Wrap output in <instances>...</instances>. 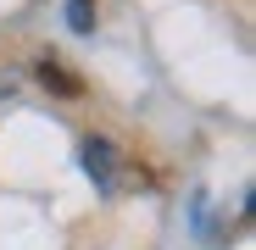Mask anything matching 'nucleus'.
I'll list each match as a JSON object with an SVG mask.
<instances>
[{"label":"nucleus","mask_w":256,"mask_h":250,"mask_svg":"<svg viewBox=\"0 0 256 250\" xmlns=\"http://www.w3.org/2000/svg\"><path fill=\"white\" fill-rule=\"evenodd\" d=\"M67 22L84 33V28H90V0H67Z\"/></svg>","instance_id":"f03ea898"},{"label":"nucleus","mask_w":256,"mask_h":250,"mask_svg":"<svg viewBox=\"0 0 256 250\" xmlns=\"http://www.w3.org/2000/svg\"><path fill=\"white\" fill-rule=\"evenodd\" d=\"M84 167H90V178H100L106 189L117 184V150H112L106 139H90V145H84Z\"/></svg>","instance_id":"f257e3e1"}]
</instances>
